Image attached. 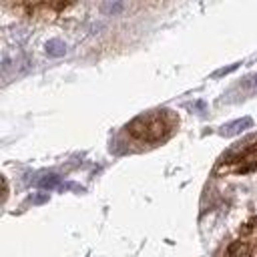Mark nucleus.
I'll return each mask as SVG.
<instances>
[{
	"instance_id": "obj_1",
	"label": "nucleus",
	"mask_w": 257,
	"mask_h": 257,
	"mask_svg": "<svg viewBox=\"0 0 257 257\" xmlns=\"http://www.w3.org/2000/svg\"><path fill=\"white\" fill-rule=\"evenodd\" d=\"M171 127H173L171 117L165 111H155V113H147L131 121V125L127 129L135 139L145 141V143H157L163 137H167Z\"/></svg>"
},
{
	"instance_id": "obj_2",
	"label": "nucleus",
	"mask_w": 257,
	"mask_h": 257,
	"mask_svg": "<svg viewBox=\"0 0 257 257\" xmlns=\"http://www.w3.org/2000/svg\"><path fill=\"white\" fill-rule=\"evenodd\" d=\"M257 167V135L239 143L217 165V173H249Z\"/></svg>"
},
{
	"instance_id": "obj_3",
	"label": "nucleus",
	"mask_w": 257,
	"mask_h": 257,
	"mask_svg": "<svg viewBox=\"0 0 257 257\" xmlns=\"http://www.w3.org/2000/svg\"><path fill=\"white\" fill-rule=\"evenodd\" d=\"M225 257H257V221L245 225L241 237L225 251Z\"/></svg>"
},
{
	"instance_id": "obj_4",
	"label": "nucleus",
	"mask_w": 257,
	"mask_h": 257,
	"mask_svg": "<svg viewBox=\"0 0 257 257\" xmlns=\"http://www.w3.org/2000/svg\"><path fill=\"white\" fill-rule=\"evenodd\" d=\"M69 6H71L69 2H43V4H20L18 8L29 10L30 15H36V16H55Z\"/></svg>"
},
{
	"instance_id": "obj_5",
	"label": "nucleus",
	"mask_w": 257,
	"mask_h": 257,
	"mask_svg": "<svg viewBox=\"0 0 257 257\" xmlns=\"http://www.w3.org/2000/svg\"><path fill=\"white\" fill-rule=\"evenodd\" d=\"M251 125H253L251 117H243L239 121H233V123L225 125L223 131H221V135H225V137H233V135H239V133H243L245 129H249Z\"/></svg>"
},
{
	"instance_id": "obj_6",
	"label": "nucleus",
	"mask_w": 257,
	"mask_h": 257,
	"mask_svg": "<svg viewBox=\"0 0 257 257\" xmlns=\"http://www.w3.org/2000/svg\"><path fill=\"white\" fill-rule=\"evenodd\" d=\"M46 52L50 57H62V55H66V45L59 38H52L46 43Z\"/></svg>"
},
{
	"instance_id": "obj_7",
	"label": "nucleus",
	"mask_w": 257,
	"mask_h": 257,
	"mask_svg": "<svg viewBox=\"0 0 257 257\" xmlns=\"http://www.w3.org/2000/svg\"><path fill=\"white\" fill-rule=\"evenodd\" d=\"M59 183H60L59 175H46V177L38 181V187L40 189H55V187H59Z\"/></svg>"
},
{
	"instance_id": "obj_8",
	"label": "nucleus",
	"mask_w": 257,
	"mask_h": 257,
	"mask_svg": "<svg viewBox=\"0 0 257 257\" xmlns=\"http://www.w3.org/2000/svg\"><path fill=\"white\" fill-rule=\"evenodd\" d=\"M237 66H239V62H237V64H231V66H227V69H219V71L215 73L213 76H223V75H229V73H233V71L237 69Z\"/></svg>"
},
{
	"instance_id": "obj_9",
	"label": "nucleus",
	"mask_w": 257,
	"mask_h": 257,
	"mask_svg": "<svg viewBox=\"0 0 257 257\" xmlns=\"http://www.w3.org/2000/svg\"><path fill=\"white\" fill-rule=\"evenodd\" d=\"M105 10L106 12H119V10H123V4H119V2H115V4H105Z\"/></svg>"
},
{
	"instance_id": "obj_10",
	"label": "nucleus",
	"mask_w": 257,
	"mask_h": 257,
	"mask_svg": "<svg viewBox=\"0 0 257 257\" xmlns=\"http://www.w3.org/2000/svg\"><path fill=\"white\" fill-rule=\"evenodd\" d=\"M45 201H48V195H34L32 197V203H45Z\"/></svg>"
},
{
	"instance_id": "obj_11",
	"label": "nucleus",
	"mask_w": 257,
	"mask_h": 257,
	"mask_svg": "<svg viewBox=\"0 0 257 257\" xmlns=\"http://www.w3.org/2000/svg\"><path fill=\"white\" fill-rule=\"evenodd\" d=\"M255 89H257V76H255Z\"/></svg>"
}]
</instances>
